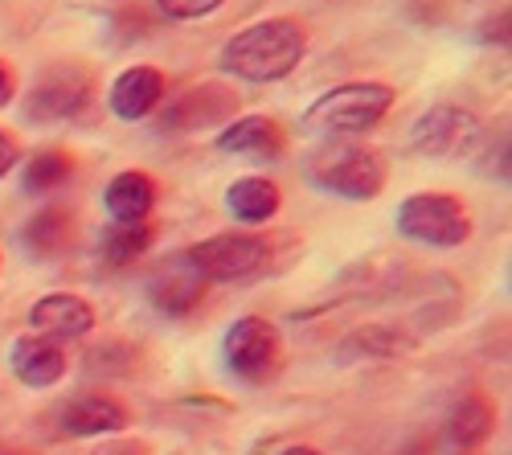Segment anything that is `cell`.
Wrapping results in <instances>:
<instances>
[{
    "instance_id": "6da1fadb",
    "label": "cell",
    "mask_w": 512,
    "mask_h": 455,
    "mask_svg": "<svg viewBox=\"0 0 512 455\" xmlns=\"http://www.w3.org/2000/svg\"><path fill=\"white\" fill-rule=\"evenodd\" d=\"M308 58V29L295 17H267L222 46V70L246 82H279Z\"/></svg>"
},
{
    "instance_id": "7a4b0ae2",
    "label": "cell",
    "mask_w": 512,
    "mask_h": 455,
    "mask_svg": "<svg viewBox=\"0 0 512 455\" xmlns=\"http://www.w3.org/2000/svg\"><path fill=\"white\" fill-rule=\"evenodd\" d=\"M308 181L324 193L349 197V201H373L386 189V156L369 144L353 140H332L312 152L308 160Z\"/></svg>"
},
{
    "instance_id": "3957f363",
    "label": "cell",
    "mask_w": 512,
    "mask_h": 455,
    "mask_svg": "<svg viewBox=\"0 0 512 455\" xmlns=\"http://www.w3.org/2000/svg\"><path fill=\"white\" fill-rule=\"evenodd\" d=\"M394 107V87L386 82H345V87L324 91L308 111L304 128L328 136H361L373 132Z\"/></svg>"
},
{
    "instance_id": "277c9868",
    "label": "cell",
    "mask_w": 512,
    "mask_h": 455,
    "mask_svg": "<svg viewBox=\"0 0 512 455\" xmlns=\"http://www.w3.org/2000/svg\"><path fill=\"white\" fill-rule=\"evenodd\" d=\"M398 234L422 246L451 251V246H463L472 238V214L451 193H410L398 205Z\"/></svg>"
},
{
    "instance_id": "5b68a950",
    "label": "cell",
    "mask_w": 512,
    "mask_h": 455,
    "mask_svg": "<svg viewBox=\"0 0 512 455\" xmlns=\"http://www.w3.org/2000/svg\"><path fill=\"white\" fill-rule=\"evenodd\" d=\"M271 259V242L263 234H213L185 251V267L201 283H234L259 275Z\"/></svg>"
},
{
    "instance_id": "8992f818",
    "label": "cell",
    "mask_w": 512,
    "mask_h": 455,
    "mask_svg": "<svg viewBox=\"0 0 512 455\" xmlns=\"http://www.w3.org/2000/svg\"><path fill=\"white\" fill-rule=\"evenodd\" d=\"M226 369L246 386H267L283 369V337L267 316H242L222 341Z\"/></svg>"
},
{
    "instance_id": "52a82bcc",
    "label": "cell",
    "mask_w": 512,
    "mask_h": 455,
    "mask_svg": "<svg viewBox=\"0 0 512 455\" xmlns=\"http://www.w3.org/2000/svg\"><path fill=\"white\" fill-rule=\"evenodd\" d=\"M95 103V78L87 66L78 62H54L37 74L25 115L37 123H62V119H78Z\"/></svg>"
},
{
    "instance_id": "ba28073f",
    "label": "cell",
    "mask_w": 512,
    "mask_h": 455,
    "mask_svg": "<svg viewBox=\"0 0 512 455\" xmlns=\"http://www.w3.org/2000/svg\"><path fill=\"white\" fill-rule=\"evenodd\" d=\"M410 140L422 156L431 160H459L472 156L484 140V123L476 111L455 107V103H435L431 111H422L410 128Z\"/></svg>"
},
{
    "instance_id": "9c48e42d",
    "label": "cell",
    "mask_w": 512,
    "mask_h": 455,
    "mask_svg": "<svg viewBox=\"0 0 512 455\" xmlns=\"http://www.w3.org/2000/svg\"><path fill=\"white\" fill-rule=\"evenodd\" d=\"M238 119V95L222 82H201V87L177 95L164 107L160 128L164 132H201V128H226Z\"/></svg>"
},
{
    "instance_id": "30bf717a",
    "label": "cell",
    "mask_w": 512,
    "mask_h": 455,
    "mask_svg": "<svg viewBox=\"0 0 512 455\" xmlns=\"http://www.w3.org/2000/svg\"><path fill=\"white\" fill-rule=\"evenodd\" d=\"M127 427V406L111 394H78L58 410V431L70 439L119 435Z\"/></svg>"
},
{
    "instance_id": "8fae6325",
    "label": "cell",
    "mask_w": 512,
    "mask_h": 455,
    "mask_svg": "<svg viewBox=\"0 0 512 455\" xmlns=\"http://www.w3.org/2000/svg\"><path fill=\"white\" fill-rule=\"evenodd\" d=\"M9 365H13L17 382H25L29 390H50V386H58V382L66 378V369H70L66 349H62L58 341H50V337H37V333L13 341Z\"/></svg>"
},
{
    "instance_id": "7c38bea8",
    "label": "cell",
    "mask_w": 512,
    "mask_h": 455,
    "mask_svg": "<svg viewBox=\"0 0 512 455\" xmlns=\"http://www.w3.org/2000/svg\"><path fill=\"white\" fill-rule=\"evenodd\" d=\"M29 324L37 337H50V341H78L87 337L95 328V308L82 300V296H70V292H58V296H46L29 308Z\"/></svg>"
},
{
    "instance_id": "4fadbf2b",
    "label": "cell",
    "mask_w": 512,
    "mask_h": 455,
    "mask_svg": "<svg viewBox=\"0 0 512 455\" xmlns=\"http://www.w3.org/2000/svg\"><path fill=\"white\" fill-rule=\"evenodd\" d=\"M164 91H168V82L156 66H132V70H123L115 82H111V91H107V103L119 119L127 123H136L144 115H152L160 103H164Z\"/></svg>"
},
{
    "instance_id": "5bb4252c",
    "label": "cell",
    "mask_w": 512,
    "mask_h": 455,
    "mask_svg": "<svg viewBox=\"0 0 512 455\" xmlns=\"http://www.w3.org/2000/svg\"><path fill=\"white\" fill-rule=\"evenodd\" d=\"M218 148L234 156H254V160H279L287 152V136L267 115H242L218 132Z\"/></svg>"
},
{
    "instance_id": "9a60e30c",
    "label": "cell",
    "mask_w": 512,
    "mask_h": 455,
    "mask_svg": "<svg viewBox=\"0 0 512 455\" xmlns=\"http://www.w3.org/2000/svg\"><path fill=\"white\" fill-rule=\"evenodd\" d=\"M103 205H107L111 222H119V226L148 222L152 205H156V181L148 173H140V169H127V173L111 177V185L103 193Z\"/></svg>"
},
{
    "instance_id": "2e32d148",
    "label": "cell",
    "mask_w": 512,
    "mask_h": 455,
    "mask_svg": "<svg viewBox=\"0 0 512 455\" xmlns=\"http://www.w3.org/2000/svg\"><path fill=\"white\" fill-rule=\"evenodd\" d=\"M279 185L267 181V177H238L230 189H226V210L242 222V226H259V222H271L279 214Z\"/></svg>"
},
{
    "instance_id": "e0dca14e",
    "label": "cell",
    "mask_w": 512,
    "mask_h": 455,
    "mask_svg": "<svg viewBox=\"0 0 512 455\" xmlns=\"http://www.w3.org/2000/svg\"><path fill=\"white\" fill-rule=\"evenodd\" d=\"M74 234H78L74 214H66V210H41L37 218L25 222L21 242H25V251L37 255V259H58V255H66L74 246Z\"/></svg>"
},
{
    "instance_id": "ac0fdd59",
    "label": "cell",
    "mask_w": 512,
    "mask_h": 455,
    "mask_svg": "<svg viewBox=\"0 0 512 455\" xmlns=\"http://www.w3.org/2000/svg\"><path fill=\"white\" fill-rule=\"evenodd\" d=\"M148 300L164 316H189L205 300V283L185 267V271H168L148 287Z\"/></svg>"
},
{
    "instance_id": "d6986e66",
    "label": "cell",
    "mask_w": 512,
    "mask_h": 455,
    "mask_svg": "<svg viewBox=\"0 0 512 455\" xmlns=\"http://www.w3.org/2000/svg\"><path fill=\"white\" fill-rule=\"evenodd\" d=\"M492 431H496V410H492L488 398L472 394V398H463V402L451 410V439H455V447L472 451V447H480Z\"/></svg>"
},
{
    "instance_id": "ffe728a7",
    "label": "cell",
    "mask_w": 512,
    "mask_h": 455,
    "mask_svg": "<svg viewBox=\"0 0 512 455\" xmlns=\"http://www.w3.org/2000/svg\"><path fill=\"white\" fill-rule=\"evenodd\" d=\"M156 242V226L152 222H132V226H111L107 234H103V259L111 263V267H127V263H136L148 246Z\"/></svg>"
},
{
    "instance_id": "44dd1931",
    "label": "cell",
    "mask_w": 512,
    "mask_h": 455,
    "mask_svg": "<svg viewBox=\"0 0 512 455\" xmlns=\"http://www.w3.org/2000/svg\"><path fill=\"white\" fill-rule=\"evenodd\" d=\"M410 349H414V337H402V333H394V328H365V333H353L345 345H340V361H353V357L394 361Z\"/></svg>"
},
{
    "instance_id": "7402d4cb",
    "label": "cell",
    "mask_w": 512,
    "mask_h": 455,
    "mask_svg": "<svg viewBox=\"0 0 512 455\" xmlns=\"http://www.w3.org/2000/svg\"><path fill=\"white\" fill-rule=\"evenodd\" d=\"M74 177V156L62 148H41L25 164V193H54Z\"/></svg>"
},
{
    "instance_id": "603a6c76",
    "label": "cell",
    "mask_w": 512,
    "mask_h": 455,
    "mask_svg": "<svg viewBox=\"0 0 512 455\" xmlns=\"http://www.w3.org/2000/svg\"><path fill=\"white\" fill-rule=\"evenodd\" d=\"M160 13L164 17H173V21H201L209 13H218L226 0H156Z\"/></svg>"
},
{
    "instance_id": "cb8c5ba5",
    "label": "cell",
    "mask_w": 512,
    "mask_h": 455,
    "mask_svg": "<svg viewBox=\"0 0 512 455\" xmlns=\"http://www.w3.org/2000/svg\"><path fill=\"white\" fill-rule=\"evenodd\" d=\"M17 164H21V140L0 128V177H9Z\"/></svg>"
},
{
    "instance_id": "d4e9b609",
    "label": "cell",
    "mask_w": 512,
    "mask_h": 455,
    "mask_svg": "<svg viewBox=\"0 0 512 455\" xmlns=\"http://www.w3.org/2000/svg\"><path fill=\"white\" fill-rule=\"evenodd\" d=\"M91 455H156V451H152V443H144V439H111V443L95 447Z\"/></svg>"
},
{
    "instance_id": "484cf974",
    "label": "cell",
    "mask_w": 512,
    "mask_h": 455,
    "mask_svg": "<svg viewBox=\"0 0 512 455\" xmlns=\"http://www.w3.org/2000/svg\"><path fill=\"white\" fill-rule=\"evenodd\" d=\"M17 99V74L9 62H0V107H9Z\"/></svg>"
},
{
    "instance_id": "4316f807",
    "label": "cell",
    "mask_w": 512,
    "mask_h": 455,
    "mask_svg": "<svg viewBox=\"0 0 512 455\" xmlns=\"http://www.w3.org/2000/svg\"><path fill=\"white\" fill-rule=\"evenodd\" d=\"M279 455H324V451H316V447H304V443H295V447H283Z\"/></svg>"
},
{
    "instance_id": "83f0119b",
    "label": "cell",
    "mask_w": 512,
    "mask_h": 455,
    "mask_svg": "<svg viewBox=\"0 0 512 455\" xmlns=\"http://www.w3.org/2000/svg\"><path fill=\"white\" fill-rule=\"evenodd\" d=\"M5 455H21V451H5Z\"/></svg>"
}]
</instances>
